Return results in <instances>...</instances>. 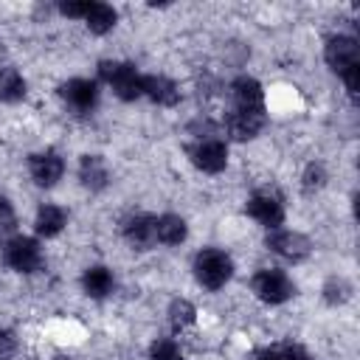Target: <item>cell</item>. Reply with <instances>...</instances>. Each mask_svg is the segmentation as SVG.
Wrapping results in <instances>:
<instances>
[{"mask_svg": "<svg viewBox=\"0 0 360 360\" xmlns=\"http://www.w3.org/2000/svg\"><path fill=\"white\" fill-rule=\"evenodd\" d=\"M79 177H82V183H84L87 188H93V191L104 188V186H107V166H104V160L96 158V155H84V158H82V166H79Z\"/></svg>", "mask_w": 360, "mask_h": 360, "instance_id": "obj_15", "label": "cell"}, {"mask_svg": "<svg viewBox=\"0 0 360 360\" xmlns=\"http://www.w3.org/2000/svg\"><path fill=\"white\" fill-rule=\"evenodd\" d=\"M87 8H90V3H87V0H84V3H76V0H70V3H62V6H59V11H62L65 17H82V20H84Z\"/></svg>", "mask_w": 360, "mask_h": 360, "instance_id": "obj_25", "label": "cell"}, {"mask_svg": "<svg viewBox=\"0 0 360 360\" xmlns=\"http://www.w3.org/2000/svg\"><path fill=\"white\" fill-rule=\"evenodd\" d=\"M323 166H309L307 174H304V191H312V188H321L323 186Z\"/></svg>", "mask_w": 360, "mask_h": 360, "instance_id": "obj_24", "label": "cell"}, {"mask_svg": "<svg viewBox=\"0 0 360 360\" xmlns=\"http://www.w3.org/2000/svg\"><path fill=\"white\" fill-rule=\"evenodd\" d=\"M149 354H152V360H186L183 352H180V346L174 340H169V338L155 340L152 349H149Z\"/></svg>", "mask_w": 360, "mask_h": 360, "instance_id": "obj_22", "label": "cell"}, {"mask_svg": "<svg viewBox=\"0 0 360 360\" xmlns=\"http://www.w3.org/2000/svg\"><path fill=\"white\" fill-rule=\"evenodd\" d=\"M194 270H197V281L208 290H219L231 273H233V264H231V256L222 253V250H202L194 262Z\"/></svg>", "mask_w": 360, "mask_h": 360, "instance_id": "obj_2", "label": "cell"}, {"mask_svg": "<svg viewBox=\"0 0 360 360\" xmlns=\"http://www.w3.org/2000/svg\"><path fill=\"white\" fill-rule=\"evenodd\" d=\"M65 172V163L56 152H42V155H34L31 158V177L37 186H53Z\"/></svg>", "mask_w": 360, "mask_h": 360, "instance_id": "obj_10", "label": "cell"}, {"mask_svg": "<svg viewBox=\"0 0 360 360\" xmlns=\"http://www.w3.org/2000/svg\"><path fill=\"white\" fill-rule=\"evenodd\" d=\"M11 352H14V335L3 329V332H0V360L11 357Z\"/></svg>", "mask_w": 360, "mask_h": 360, "instance_id": "obj_28", "label": "cell"}, {"mask_svg": "<svg viewBox=\"0 0 360 360\" xmlns=\"http://www.w3.org/2000/svg\"><path fill=\"white\" fill-rule=\"evenodd\" d=\"M349 292H352V287H349V281H343V278H329L326 287H323V298H326L329 304H343V301L349 298Z\"/></svg>", "mask_w": 360, "mask_h": 360, "instance_id": "obj_23", "label": "cell"}, {"mask_svg": "<svg viewBox=\"0 0 360 360\" xmlns=\"http://www.w3.org/2000/svg\"><path fill=\"white\" fill-rule=\"evenodd\" d=\"M278 360H309V354L298 346H284V349H278Z\"/></svg>", "mask_w": 360, "mask_h": 360, "instance_id": "obj_27", "label": "cell"}, {"mask_svg": "<svg viewBox=\"0 0 360 360\" xmlns=\"http://www.w3.org/2000/svg\"><path fill=\"white\" fill-rule=\"evenodd\" d=\"M248 214L256 222L267 225V228H278L281 219H284V208H281L278 197H273V194H256V197H250L248 200Z\"/></svg>", "mask_w": 360, "mask_h": 360, "instance_id": "obj_8", "label": "cell"}, {"mask_svg": "<svg viewBox=\"0 0 360 360\" xmlns=\"http://www.w3.org/2000/svg\"><path fill=\"white\" fill-rule=\"evenodd\" d=\"M155 233L163 245H180L186 239V222L177 214H163L160 219H155Z\"/></svg>", "mask_w": 360, "mask_h": 360, "instance_id": "obj_16", "label": "cell"}, {"mask_svg": "<svg viewBox=\"0 0 360 360\" xmlns=\"http://www.w3.org/2000/svg\"><path fill=\"white\" fill-rule=\"evenodd\" d=\"M8 228H14V208L8 200L0 197V231H8Z\"/></svg>", "mask_w": 360, "mask_h": 360, "instance_id": "obj_26", "label": "cell"}, {"mask_svg": "<svg viewBox=\"0 0 360 360\" xmlns=\"http://www.w3.org/2000/svg\"><path fill=\"white\" fill-rule=\"evenodd\" d=\"M115 20H118V14H115V8L107 6V3H90L87 14H84V22H87V28H90L93 34H107V31L115 25Z\"/></svg>", "mask_w": 360, "mask_h": 360, "instance_id": "obj_17", "label": "cell"}, {"mask_svg": "<svg viewBox=\"0 0 360 360\" xmlns=\"http://www.w3.org/2000/svg\"><path fill=\"white\" fill-rule=\"evenodd\" d=\"M82 287L90 298H104L112 290V276H110L107 267H90L82 278Z\"/></svg>", "mask_w": 360, "mask_h": 360, "instance_id": "obj_18", "label": "cell"}, {"mask_svg": "<svg viewBox=\"0 0 360 360\" xmlns=\"http://www.w3.org/2000/svg\"><path fill=\"white\" fill-rule=\"evenodd\" d=\"M253 292L264 304H284L295 290H292V281L281 270H262L253 278Z\"/></svg>", "mask_w": 360, "mask_h": 360, "instance_id": "obj_3", "label": "cell"}, {"mask_svg": "<svg viewBox=\"0 0 360 360\" xmlns=\"http://www.w3.org/2000/svg\"><path fill=\"white\" fill-rule=\"evenodd\" d=\"M25 96V79L14 68L0 70V98L3 101H20Z\"/></svg>", "mask_w": 360, "mask_h": 360, "instance_id": "obj_20", "label": "cell"}, {"mask_svg": "<svg viewBox=\"0 0 360 360\" xmlns=\"http://www.w3.org/2000/svg\"><path fill=\"white\" fill-rule=\"evenodd\" d=\"M34 225H37L39 236H56L62 231V225H65V211L56 208V205H42L37 211V222Z\"/></svg>", "mask_w": 360, "mask_h": 360, "instance_id": "obj_19", "label": "cell"}, {"mask_svg": "<svg viewBox=\"0 0 360 360\" xmlns=\"http://www.w3.org/2000/svg\"><path fill=\"white\" fill-rule=\"evenodd\" d=\"M191 158H194V166H197V169H202V172H208V174H217V172H222L225 163H228V149H225L222 141L208 138V141H202V143H197V146L191 149Z\"/></svg>", "mask_w": 360, "mask_h": 360, "instance_id": "obj_6", "label": "cell"}, {"mask_svg": "<svg viewBox=\"0 0 360 360\" xmlns=\"http://www.w3.org/2000/svg\"><path fill=\"white\" fill-rule=\"evenodd\" d=\"M62 96L65 101H70L76 110H93L96 101H98V90H96V82L90 79H70L62 84Z\"/></svg>", "mask_w": 360, "mask_h": 360, "instance_id": "obj_12", "label": "cell"}, {"mask_svg": "<svg viewBox=\"0 0 360 360\" xmlns=\"http://www.w3.org/2000/svg\"><path fill=\"white\" fill-rule=\"evenodd\" d=\"M6 262L17 273H37L42 267V253H39V248H37L34 239L17 236V239H11L6 245Z\"/></svg>", "mask_w": 360, "mask_h": 360, "instance_id": "obj_4", "label": "cell"}, {"mask_svg": "<svg viewBox=\"0 0 360 360\" xmlns=\"http://www.w3.org/2000/svg\"><path fill=\"white\" fill-rule=\"evenodd\" d=\"M233 98H236V110H248V112H264V96H262V84L250 76H242L233 82Z\"/></svg>", "mask_w": 360, "mask_h": 360, "instance_id": "obj_11", "label": "cell"}, {"mask_svg": "<svg viewBox=\"0 0 360 360\" xmlns=\"http://www.w3.org/2000/svg\"><path fill=\"white\" fill-rule=\"evenodd\" d=\"M56 360H65V357H56Z\"/></svg>", "mask_w": 360, "mask_h": 360, "instance_id": "obj_30", "label": "cell"}, {"mask_svg": "<svg viewBox=\"0 0 360 360\" xmlns=\"http://www.w3.org/2000/svg\"><path fill=\"white\" fill-rule=\"evenodd\" d=\"M323 56H326V65L340 76L352 68H360V51H357V42L352 37H332L326 42Z\"/></svg>", "mask_w": 360, "mask_h": 360, "instance_id": "obj_5", "label": "cell"}, {"mask_svg": "<svg viewBox=\"0 0 360 360\" xmlns=\"http://www.w3.org/2000/svg\"><path fill=\"white\" fill-rule=\"evenodd\" d=\"M259 360H278V349H270V352H262Z\"/></svg>", "mask_w": 360, "mask_h": 360, "instance_id": "obj_29", "label": "cell"}, {"mask_svg": "<svg viewBox=\"0 0 360 360\" xmlns=\"http://www.w3.org/2000/svg\"><path fill=\"white\" fill-rule=\"evenodd\" d=\"M124 236H127V242H129L132 248H141V250L152 248V245L158 242L155 219H152L149 214H135V217H129V219L124 222Z\"/></svg>", "mask_w": 360, "mask_h": 360, "instance_id": "obj_9", "label": "cell"}, {"mask_svg": "<svg viewBox=\"0 0 360 360\" xmlns=\"http://www.w3.org/2000/svg\"><path fill=\"white\" fill-rule=\"evenodd\" d=\"M267 248L284 259L301 262L309 253V239L304 233H295V231H276L267 236Z\"/></svg>", "mask_w": 360, "mask_h": 360, "instance_id": "obj_7", "label": "cell"}, {"mask_svg": "<svg viewBox=\"0 0 360 360\" xmlns=\"http://www.w3.org/2000/svg\"><path fill=\"white\" fill-rule=\"evenodd\" d=\"M264 124V112H248V110H233L228 115V132L236 138V141H250L259 135Z\"/></svg>", "mask_w": 360, "mask_h": 360, "instance_id": "obj_13", "label": "cell"}, {"mask_svg": "<svg viewBox=\"0 0 360 360\" xmlns=\"http://www.w3.org/2000/svg\"><path fill=\"white\" fill-rule=\"evenodd\" d=\"M194 315H197V309H194L188 301H183V298L172 301V307H169V321H172L174 329H186V326H191V323H194Z\"/></svg>", "mask_w": 360, "mask_h": 360, "instance_id": "obj_21", "label": "cell"}, {"mask_svg": "<svg viewBox=\"0 0 360 360\" xmlns=\"http://www.w3.org/2000/svg\"><path fill=\"white\" fill-rule=\"evenodd\" d=\"M98 73L115 90L118 98L135 101L138 96H143V76L132 65H127V62H101L98 65Z\"/></svg>", "mask_w": 360, "mask_h": 360, "instance_id": "obj_1", "label": "cell"}, {"mask_svg": "<svg viewBox=\"0 0 360 360\" xmlns=\"http://www.w3.org/2000/svg\"><path fill=\"white\" fill-rule=\"evenodd\" d=\"M143 96H149L160 107H172V104H177L180 90L166 76H143Z\"/></svg>", "mask_w": 360, "mask_h": 360, "instance_id": "obj_14", "label": "cell"}]
</instances>
